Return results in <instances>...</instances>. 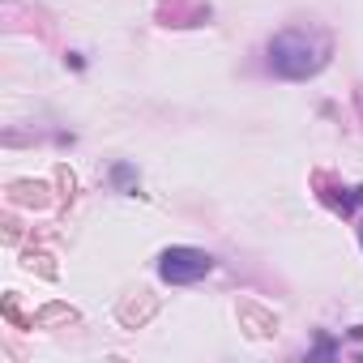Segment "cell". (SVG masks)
<instances>
[{
	"label": "cell",
	"instance_id": "1",
	"mask_svg": "<svg viewBox=\"0 0 363 363\" xmlns=\"http://www.w3.org/2000/svg\"><path fill=\"white\" fill-rule=\"evenodd\" d=\"M325 60H329V35L320 30H282L278 39H269V69L286 82L316 77Z\"/></svg>",
	"mask_w": 363,
	"mask_h": 363
},
{
	"label": "cell",
	"instance_id": "2",
	"mask_svg": "<svg viewBox=\"0 0 363 363\" xmlns=\"http://www.w3.org/2000/svg\"><path fill=\"white\" fill-rule=\"evenodd\" d=\"M210 269H214V257L201 252V248H189V244L167 248V252L158 257V278L171 282V286H193V282H201Z\"/></svg>",
	"mask_w": 363,
	"mask_h": 363
},
{
	"label": "cell",
	"instance_id": "3",
	"mask_svg": "<svg viewBox=\"0 0 363 363\" xmlns=\"http://www.w3.org/2000/svg\"><path fill=\"white\" fill-rule=\"evenodd\" d=\"M333 201V210H342V214H354L359 206H363V184L359 189H346V197H329Z\"/></svg>",
	"mask_w": 363,
	"mask_h": 363
},
{
	"label": "cell",
	"instance_id": "4",
	"mask_svg": "<svg viewBox=\"0 0 363 363\" xmlns=\"http://www.w3.org/2000/svg\"><path fill=\"white\" fill-rule=\"evenodd\" d=\"M359 244H363V227H359Z\"/></svg>",
	"mask_w": 363,
	"mask_h": 363
}]
</instances>
